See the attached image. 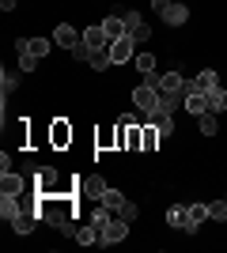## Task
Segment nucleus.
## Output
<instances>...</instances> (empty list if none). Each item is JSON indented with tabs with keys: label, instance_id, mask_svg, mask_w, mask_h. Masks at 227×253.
I'll list each match as a JSON object with an SVG mask.
<instances>
[{
	"label": "nucleus",
	"instance_id": "nucleus-24",
	"mask_svg": "<svg viewBox=\"0 0 227 253\" xmlns=\"http://www.w3.org/2000/svg\"><path fill=\"white\" fill-rule=\"evenodd\" d=\"M208 110H212V114H224L227 110V91H208Z\"/></svg>",
	"mask_w": 227,
	"mask_h": 253
},
{
	"label": "nucleus",
	"instance_id": "nucleus-29",
	"mask_svg": "<svg viewBox=\"0 0 227 253\" xmlns=\"http://www.w3.org/2000/svg\"><path fill=\"white\" fill-rule=\"evenodd\" d=\"M15 87H19V76H8V68H4V72H0V91H4V98H8Z\"/></svg>",
	"mask_w": 227,
	"mask_h": 253
},
{
	"label": "nucleus",
	"instance_id": "nucleus-27",
	"mask_svg": "<svg viewBox=\"0 0 227 253\" xmlns=\"http://www.w3.org/2000/svg\"><path fill=\"white\" fill-rule=\"evenodd\" d=\"M208 219H216V223L227 219V197H224V201H212V204H208Z\"/></svg>",
	"mask_w": 227,
	"mask_h": 253
},
{
	"label": "nucleus",
	"instance_id": "nucleus-21",
	"mask_svg": "<svg viewBox=\"0 0 227 253\" xmlns=\"http://www.w3.org/2000/svg\"><path fill=\"white\" fill-rule=\"evenodd\" d=\"M53 185H57V170L42 167V170H38V193H53Z\"/></svg>",
	"mask_w": 227,
	"mask_h": 253
},
{
	"label": "nucleus",
	"instance_id": "nucleus-10",
	"mask_svg": "<svg viewBox=\"0 0 227 253\" xmlns=\"http://www.w3.org/2000/svg\"><path fill=\"white\" fill-rule=\"evenodd\" d=\"M185 76L182 72H167V76H159V91L163 95H185Z\"/></svg>",
	"mask_w": 227,
	"mask_h": 253
},
{
	"label": "nucleus",
	"instance_id": "nucleus-6",
	"mask_svg": "<svg viewBox=\"0 0 227 253\" xmlns=\"http://www.w3.org/2000/svg\"><path fill=\"white\" fill-rule=\"evenodd\" d=\"M125 27H129V34H133V38H136V42H148V38H151V27H148V23H144V15H140V11H125Z\"/></svg>",
	"mask_w": 227,
	"mask_h": 253
},
{
	"label": "nucleus",
	"instance_id": "nucleus-11",
	"mask_svg": "<svg viewBox=\"0 0 227 253\" xmlns=\"http://www.w3.org/2000/svg\"><path fill=\"white\" fill-rule=\"evenodd\" d=\"M182 102H185V95H163V91H159V102H155V110H151L148 117H163V114L171 117V114H174V110H178Z\"/></svg>",
	"mask_w": 227,
	"mask_h": 253
},
{
	"label": "nucleus",
	"instance_id": "nucleus-33",
	"mask_svg": "<svg viewBox=\"0 0 227 253\" xmlns=\"http://www.w3.org/2000/svg\"><path fill=\"white\" fill-rule=\"evenodd\" d=\"M118 215H121V219H129V223H133V219H136V215H140V208H136V204H133V201H125V208H121Z\"/></svg>",
	"mask_w": 227,
	"mask_h": 253
},
{
	"label": "nucleus",
	"instance_id": "nucleus-14",
	"mask_svg": "<svg viewBox=\"0 0 227 253\" xmlns=\"http://www.w3.org/2000/svg\"><path fill=\"white\" fill-rule=\"evenodd\" d=\"M19 197H11V193H0V219L4 223H11L15 215H19Z\"/></svg>",
	"mask_w": 227,
	"mask_h": 253
},
{
	"label": "nucleus",
	"instance_id": "nucleus-2",
	"mask_svg": "<svg viewBox=\"0 0 227 253\" xmlns=\"http://www.w3.org/2000/svg\"><path fill=\"white\" fill-rule=\"evenodd\" d=\"M129 238V219H121V215H114V219L98 231V246H118Z\"/></svg>",
	"mask_w": 227,
	"mask_h": 253
},
{
	"label": "nucleus",
	"instance_id": "nucleus-1",
	"mask_svg": "<svg viewBox=\"0 0 227 253\" xmlns=\"http://www.w3.org/2000/svg\"><path fill=\"white\" fill-rule=\"evenodd\" d=\"M133 102H136V110H144V114L155 110V102H159V76H155V72H148L140 80V87L133 91Z\"/></svg>",
	"mask_w": 227,
	"mask_h": 253
},
{
	"label": "nucleus",
	"instance_id": "nucleus-17",
	"mask_svg": "<svg viewBox=\"0 0 227 253\" xmlns=\"http://www.w3.org/2000/svg\"><path fill=\"white\" fill-rule=\"evenodd\" d=\"M72 238L80 246H98V227H95V223H84V227H76V231H72Z\"/></svg>",
	"mask_w": 227,
	"mask_h": 253
},
{
	"label": "nucleus",
	"instance_id": "nucleus-18",
	"mask_svg": "<svg viewBox=\"0 0 227 253\" xmlns=\"http://www.w3.org/2000/svg\"><path fill=\"white\" fill-rule=\"evenodd\" d=\"M167 223L178 227V231H185V223H189V208H185V204H171V208H167Z\"/></svg>",
	"mask_w": 227,
	"mask_h": 253
},
{
	"label": "nucleus",
	"instance_id": "nucleus-25",
	"mask_svg": "<svg viewBox=\"0 0 227 253\" xmlns=\"http://www.w3.org/2000/svg\"><path fill=\"white\" fill-rule=\"evenodd\" d=\"M87 64H91L95 72H106L110 64H114V57H110V49H98V53H95V57H91V61H87Z\"/></svg>",
	"mask_w": 227,
	"mask_h": 253
},
{
	"label": "nucleus",
	"instance_id": "nucleus-34",
	"mask_svg": "<svg viewBox=\"0 0 227 253\" xmlns=\"http://www.w3.org/2000/svg\"><path fill=\"white\" fill-rule=\"evenodd\" d=\"M34 64H38V57H31V53H23V57H19V68H23V72H31Z\"/></svg>",
	"mask_w": 227,
	"mask_h": 253
},
{
	"label": "nucleus",
	"instance_id": "nucleus-9",
	"mask_svg": "<svg viewBox=\"0 0 227 253\" xmlns=\"http://www.w3.org/2000/svg\"><path fill=\"white\" fill-rule=\"evenodd\" d=\"M38 219H42V215H38L34 208H23L19 215L11 219V231H15V234H31L34 227H38Z\"/></svg>",
	"mask_w": 227,
	"mask_h": 253
},
{
	"label": "nucleus",
	"instance_id": "nucleus-32",
	"mask_svg": "<svg viewBox=\"0 0 227 253\" xmlns=\"http://www.w3.org/2000/svg\"><path fill=\"white\" fill-rule=\"evenodd\" d=\"M136 68H140L144 76L155 72V57H151V53H136Z\"/></svg>",
	"mask_w": 227,
	"mask_h": 253
},
{
	"label": "nucleus",
	"instance_id": "nucleus-22",
	"mask_svg": "<svg viewBox=\"0 0 227 253\" xmlns=\"http://www.w3.org/2000/svg\"><path fill=\"white\" fill-rule=\"evenodd\" d=\"M110 219H114V211H110L106 204H98V201H95V208H91V223H95L98 231H102V227H106Z\"/></svg>",
	"mask_w": 227,
	"mask_h": 253
},
{
	"label": "nucleus",
	"instance_id": "nucleus-20",
	"mask_svg": "<svg viewBox=\"0 0 227 253\" xmlns=\"http://www.w3.org/2000/svg\"><path fill=\"white\" fill-rule=\"evenodd\" d=\"M208 219V204H189V223H185V231L197 234V227Z\"/></svg>",
	"mask_w": 227,
	"mask_h": 253
},
{
	"label": "nucleus",
	"instance_id": "nucleus-7",
	"mask_svg": "<svg viewBox=\"0 0 227 253\" xmlns=\"http://www.w3.org/2000/svg\"><path fill=\"white\" fill-rule=\"evenodd\" d=\"M80 42H84V34L76 31V27H68V23H61L53 31V45H61V49H76Z\"/></svg>",
	"mask_w": 227,
	"mask_h": 253
},
{
	"label": "nucleus",
	"instance_id": "nucleus-23",
	"mask_svg": "<svg viewBox=\"0 0 227 253\" xmlns=\"http://www.w3.org/2000/svg\"><path fill=\"white\" fill-rule=\"evenodd\" d=\"M98 204H106V208L114 211V215H118V211L125 208V197H121L118 189H106V193H102V201H98Z\"/></svg>",
	"mask_w": 227,
	"mask_h": 253
},
{
	"label": "nucleus",
	"instance_id": "nucleus-26",
	"mask_svg": "<svg viewBox=\"0 0 227 253\" xmlns=\"http://www.w3.org/2000/svg\"><path fill=\"white\" fill-rule=\"evenodd\" d=\"M68 140H72V128H68L65 121H57V125H53V144H57V148H65Z\"/></svg>",
	"mask_w": 227,
	"mask_h": 253
},
{
	"label": "nucleus",
	"instance_id": "nucleus-15",
	"mask_svg": "<svg viewBox=\"0 0 227 253\" xmlns=\"http://www.w3.org/2000/svg\"><path fill=\"white\" fill-rule=\"evenodd\" d=\"M102 31H106L110 42H114V38H121V34H129V27H125V15H106V19H102Z\"/></svg>",
	"mask_w": 227,
	"mask_h": 253
},
{
	"label": "nucleus",
	"instance_id": "nucleus-31",
	"mask_svg": "<svg viewBox=\"0 0 227 253\" xmlns=\"http://www.w3.org/2000/svg\"><path fill=\"white\" fill-rule=\"evenodd\" d=\"M151 121H155V128H159V136H174V121L167 114H163V117H151Z\"/></svg>",
	"mask_w": 227,
	"mask_h": 253
},
{
	"label": "nucleus",
	"instance_id": "nucleus-30",
	"mask_svg": "<svg viewBox=\"0 0 227 253\" xmlns=\"http://www.w3.org/2000/svg\"><path fill=\"white\" fill-rule=\"evenodd\" d=\"M197 121H201V132H205V136H216V114H212V110H208V114H201Z\"/></svg>",
	"mask_w": 227,
	"mask_h": 253
},
{
	"label": "nucleus",
	"instance_id": "nucleus-5",
	"mask_svg": "<svg viewBox=\"0 0 227 253\" xmlns=\"http://www.w3.org/2000/svg\"><path fill=\"white\" fill-rule=\"evenodd\" d=\"M216 87H220V76L212 72V68H205V72H197L193 80H189L185 95H189V91H197V95H208V91H216Z\"/></svg>",
	"mask_w": 227,
	"mask_h": 253
},
{
	"label": "nucleus",
	"instance_id": "nucleus-8",
	"mask_svg": "<svg viewBox=\"0 0 227 253\" xmlns=\"http://www.w3.org/2000/svg\"><path fill=\"white\" fill-rule=\"evenodd\" d=\"M49 45L53 42H45V38H19V42H15V53H31V57H38V61H42L45 53H49Z\"/></svg>",
	"mask_w": 227,
	"mask_h": 253
},
{
	"label": "nucleus",
	"instance_id": "nucleus-16",
	"mask_svg": "<svg viewBox=\"0 0 227 253\" xmlns=\"http://www.w3.org/2000/svg\"><path fill=\"white\" fill-rule=\"evenodd\" d=\"M23 185H27V181H23L19 174H15V170L0 174V193H11V197H19V193H23Z\"/></svg>",
	"mask_w": 227,
	"mask_h": 253
},
{
	"label": "nucleus",
	"instance_id": "nucleus-19",
	"mask_svg": "<svg viewBox=\"0 0 227 253\" xmlns=\"http://www.w3.org/2000/svg\"><path fill=\"white\" fill-rule=\"evenodd\" d=\"M182 106H185V110H189L193 117H201V114H208V95H197V91H189Z\"/></svg>",
	"mask_w": 227,
	"mask_h": 253
},
{
	"label": "nucleus",
	"instance_id": "nucleus-35",
	"mask_svg": "<svg viewBox=\"0 0 227 253\" xmlns=\"http://www.w3.org/2000/svg\"><path fill=\"white\" fill-rule=\"evenodd\" d=\"M15 4H19V0H0V8H4V11H11Z\"/></svg>",
	"mask_w": 227,
	"mask_h": 253
},
{
	"label": "nucleus",
	"instance_id": "nucleus-4",
	"mask_svg": "<svg viewBox=\"0 0 227 253\" xmlns=\"http://www.w3.org/2000/svg\"><path fill=\"white\" fill-rule=\"evenodd\" d=\"M159 19L167 23V27H182V23L189 19V8H185L182 0H167V4L159 8Z\"/></svg>",
	"mask_w": 227,
	"mask_h": 253
},
{
	"label": "nucleus",
	"instance_id": "nucleus-12",
	"mask_svg": "<svg viewBox=\"0 0 227 253\" xmlns=\"http://www.w3.org/2000/svg\"><path fill=\"white\" fill-rule=\"evenodd\" d=\"M106 189H110V185L98 178V174H95V178H80V193H84L87 201H102V193H106Z\"/></svg>",
	"mask_w": 227,
	"mask_h": 253
},
{
	"label": "nucleus",
	"instance_id": "nucleus-3",
	"mask_svg": "<svg viewBox=\"0 0 227 253\" xmlns=\"http://www.w3.org/2000/svg\"><path fill=\"white\" fill-rule=\"evenodd\" d=\"M136 38L133 34H121V38H114L110 42V57H114V64H129V61H136Z\"/></svg>",
	"mask_w": 227,
	"mask_h": 253
},
{
	"label": "nucleus",
	"instance_id": "nucleus-13",
	"mask_svg": "<svg viewBox=\"0 0 227 253\" xmlns=\"http://www.w3.org/2000/svg\"><path fill=\"white\" fill-rule=\"evenodd\" d=\"M84 42L91 45V49H110V38H106V31H102V23H95V27H87L84 31Z\"/></svg>",
	"mask_w": 227,
	"mask_h": 253
},
{
	"label": "nucleus",
	"instance_id": "nucleus-28",
	"mask_svg": "<svg viewBox=\"0 0 227 253\" xmlns=\"http://www.w3.org/2000/svg\"><path fill=\"white\" fill-rule=\"evenodd\" d=\"M155 144H159V128L151 121V125H144V151H155Z\"/></svg>",
	"mask_w": 227,
	"mask_h": 253
}]
</instances>
